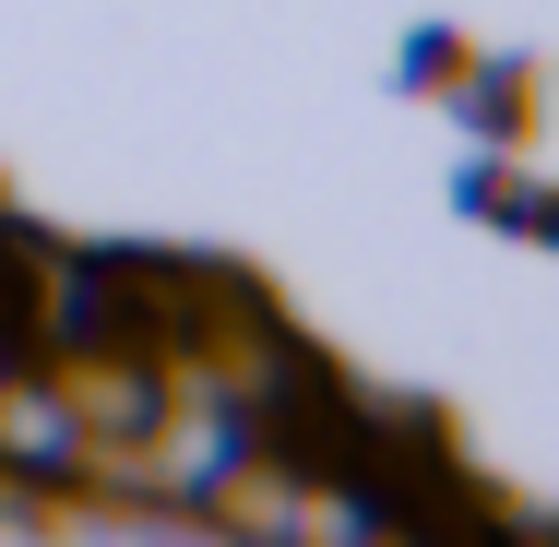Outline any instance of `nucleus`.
<instances>
[{"label": "nucleus", "instance_id": "obj_1", "mask_svg": "<svg viewBox=\"0 0 559 547\" xmlns=\"http://www.w3.org/2000/svg\"><path fill=\"white\" fill-rule=\"evenodd\" d=\"M0 476H24L36 500H60L84 476V429H72V405L36 357H0Z\"/></svg>", "mask_w": 559, "mask_h": 547}]
</instances>
